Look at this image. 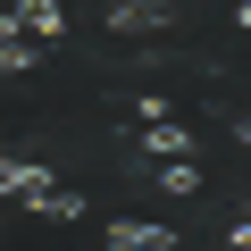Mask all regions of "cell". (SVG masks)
Instances as JSON below:
<instances>
[{
  "instance_id": "6da1fadb",
  "label": "cell",
  "mask_w": 251,
  "mask_h": 251,
  "mask_svg": "<svg viewBox=\"0 0 251 251\" xmlns=\"http://www.w3.org/2000/svg\"><path fill=\"white\" fill-rule=\"evenodd\" d=\"M0 34H25V42L59 50V42H67V9H59V0H17V9L0 17Z\"/></svg>"
},
{
  "instance_id": "ba28073f",
  "label": "cell",
  "mask_w": 251,
  "mask_h": 251,
  "mask_svg": "<svg viewBox=\"0 0 251 251\" xmlns=\"http://www.w3.org/2000/svg\"><path fill=\"white\" fill-rule=\"evenodd\" d=\"M126 117H143V126H168V117H176V109H168V100H159V92H143V100H134V109H126Z\"/></svg>"
},
{
  "instance_id": "8992f818",
  "label": "cell",
  "mask_w": 251,
  "mask_h": 251,
  "mask_svg": "<svg viewBox=\"0 0 251 251\" xmlns=\"http://www.w3.org/2000/svg\"><path fill=\"white\" fill-rule=\"evenodd\" d=\"M143 176H151V193H176V201L201 193V159H168V168H143Z\"/></svg>"
},
{
  "instance_id": "3957f363",
  "label": "cell",
  "mask_w": 251,
  "mask_h": 251,
  "mask_svg": "<svg viewBox=\"0 0 251 251\" xmlns=\"http://www.w3.org/2000/svg\"><path fill=\"white\" fill-rule=\"evenodd\" d=\"M0 193H9V201H34V209H50L59 176H50L42 159H0Z\"/></svg>"
},
{
  "instance_id": "277c9868",
  "label": "cell",
  "mask_w": 251,
  "mask_h": 251,
  "mask_svg": "<svg viewBox=\"0 0 251 251\" xmlns=\"http://www.w3.org/2000/svg\"><path fill=\"white\" fill-rule=\"evenodd\" d=\"M168 159H193V126H184V117L143 126V168H168Z\"/></svg>"
},
{
  "instance_id": "9c48e42d",
  "label": "cell",
  "mask_w": 251,
  "mask_h": 251,
  "mask_svg": "<svg viewBox=\"0 0 251 251\" xmlns=\"http://www.w3.org/2000/svg\"><path fill=\"white\" fill-rule=\"evenodd\" d=\"M226 251H251V209H243V218L226 226Z\"/></svg>"
},
{
  "instance_id": "5b68a950",
  "label": "cell",
  "mask_w": 251,
  "mask_h": 251,
  "mask_svg": "<svg viewBox=\"0 0 251 251\" xmlns=\"http://www.w3.org/2000/svg\"><path fill=\"white\" fill-rule=\"evenodd\" d=\"M109 251H184L176 226H143V218H117L109 226Z\"/></svg>"
},
{
  "instance_id": "52a82bcc",
  "label": "cell",
  "mask_w": 251,
  "mask_h": 251,
  "mask_svg": "<svg viewBox=\"0 0 251 251\" xmlns=\"http://www.w3.org/2000/svg\"><path fill=\"white\" fill-rule=\"evenodd\" d=\"M42 59V42H25V34H0V67H9V75H25Z\"/></svg>"
},
{
  "instance_id": "30bf717a",
  "label": "cell",
  "mask_w": 251,
  "mask_h": 251,
  "mask_svg": "<svg viewBox=\"0 0 251 251\" xmlns=\"http://www.w3.org/2000/svg\"><path fill=\"white\" fill-rule=\"evenodd\" d=\"M234 143H243V151H251V117H234Z\"/></svg>"
},
{
  "instance_id": "8fae6325",
  "label": "cell",
  "mask_w": 251,
  "mask_h": 251,
  "mask_svg": "<svg viewBox=\"0 0 251 251\" xmlns=\"http://www.w3.org/2000/svg\"><path fill=\"white\" fill-rule=\"evenodd\" d=\"M234 25H243V34H251V0H243V9H234Z\"/></svg>"
},
{
  "instance_id": "7a4b0ae2",
  "label": "cell",
  "mask_w": 251,
  "mask_h": 251,
  "mask_svg": "<svg viewBox=\"0 0 251 251\" xmlns=\"http://www.w3.org/2000/svg\"><path fill=\"white\" fill-rule=\"evenodd\" d=\"M168 25H176V0H117V9H109V34H126V42L168 34Z\"/></svg>"
}]
</instances>
